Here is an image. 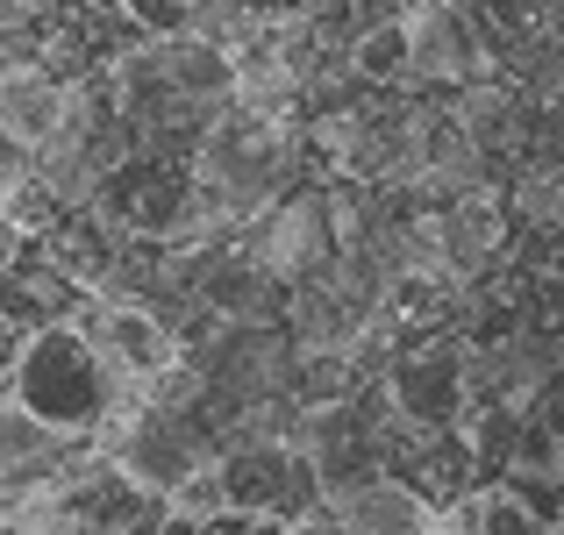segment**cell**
Segmentation results:
<instances>
[{
    "instance_id": "cell-9",
    "label": "cell",
    "mask_w": 564,
    "mask_h": 535,
    "mask_svg": "<svg viewBox=\"0 0 564 535\" xmlns=\"http://www.w3.org/2000/svg\"><path fill=\"white\" fill-rule=\"evenodd\" d=\"M158 535H193V528H186V522H172V514H165V528H158Z\"/></svg>"
},
{
    "instance_id": "cell-8",
    "label": "cell",
    "mask_w": 564,
    "mask_h": 535,
    "mask_svg": "<svg viewBox=\"0 0 564 535\" xmlns=\"http://www.w3.org/2000/svg\"><path fill=\"white\" fill-rule=\"evenodd\" d=\"M22 250H29V229H14V221L0 215V279L14 272V258H22Z\"/></svg>"
},
{
    "instance_id": "cell-6",
    "label": "cell",
    "mask_w": 564,
    "mask_h": 535,
    "mask_svg": "<svg viewBox=\"0 0 564 535\" xmlns=\"http://www.w3.org/2000/svg\"><path fill=\"white\" fill-rule=\"evenodd\" d=\"M508 207H514V221H522V229L564 236V165L529 157V165L514 172V186H508Z\"/></svg>"
},
{
    "instance_id": "cell-10",
    "label": "cell",
    "mask_w": 564,
    "mask_h": 535,
    "mask_svg": "<svg viewBox=\"0 0 564 535\" xmlns=\"http://www.w3.org/2000/svg\"><path fill=\"white\" fill-rule=\"evenodd\" d=\"M264 535H301V528H293V522H286V528H264Z\"/></svg>"
},
{
    "instance_id": "cell-1",
    "label": "cell",
    "mask_w": 564,
    "mask_h": 535,
    "mask_svg": "<svg viewBox=\"0 0 564 535\" xmlns=\"http://www.w3.org/2000/svg\"><path fill=\"white\" fill-rule=\"evenodd\" d=\"M0 393L14 400V407L29 414V422H43L51 436L65 443H94L100 422L115 414L108 400V379H100L94 350H86V336L72 329V321H51V329H36L22 350H14L8 379H0Z\"/></svg>"
},
{
    "instance_id": "cell-3",
    "label": "cell",
    "mask_w": 564,
    "mask_h": 535,
    "mask_svg": "<svg viewBox=\"0 0 564 535\" xmlns=\"http://www.w3.org/2000/svg\"><path fill=\"white\" fill-rule=\"evenodd\" d=\"M336 528L350 535H436V514L393 479V471H365V479H344V485H322L315 500Z\"/></svg>"
},
{
    "instance_id": "cell-4",
    "label": "cell",
    "mask_w": 564,
    "mask_h": 535,
    "mask_svg": "<svg viewBox=\"0 0 564 535\" xmlns=\"http://www.w3.org/2000/svg\"><path fill=\"white\" fill-rule=\"evenodd\" d=\"M72 457H79V443L51 436L43 422H29V414L0 393V522H8L22 500H36Z\"/></svg>"
},
{
    "instance_id": "cell-12",
    "label": "cell",
    "mask_w": 564,
    "mask_h": 535,
    "mask_svg": "<svg viewBox=\"0 0 564 535\" xmlns=\"http://www.w3.org/2000/svg\"><path fill=\"white\" fill-rule=\"evenodd\" d=\"M436 535H451V528H436Z\"/></svg>"
},
{
    "instance_id": "cell-2",
    "label": "cell",
    "mask_w": 564,
    "mask_h": 535,
    "mask_svg": "<svg viewBox=\"0 0 564 535\" xmlns=\"http://www.w3.org/2000/svg\"><path fill=\"white\" fill-rule=\"evenodd\" d=\"M229 258L243 264V272H258L264 286H279V293H286V286H307V279L336 258V250H329V229H322V186L279 193L258 221H243V229H236V250H229Z\"/></svg>"
},
{
    "instance_id": "cell-7",
    "label": "cell",
    "mask_w": 564,
    "mask_h": 535,
    "mask_svg": "<svg viewBox=\"0 0 564 535\" xmlns=\"http://www.w3.org/2000/svg\"><path fill=\"white\" fill-rule=\"evenodd\" d=\"M22 207H29V151H14V143L0 137V215L22 229Z\"/></svg>"
},
{
    "instance_id": "cell-11",
    "label": "cell",
    "mask_w": 564,
    "mask_h": 535,
    "mask_svg": "<svg viewBox=\"0 0 564 535\" xmlns=\"http://www.w3.org/2000/svg\"><path fill=\"white\" fill-rule=\"evenodd\" d=\"M0 535H29V528H14V522H0Z\"/></svg>"
},
{
    "instance_id": "cell-5",
    "label": "cell",
    "mask_w": 564,
    "mask_h": 535,
    "mask_svg": "<svg viewBox=\"0 0 564 535\" xmlns=\"http://www.w3.org/2000/svg\"><path fill=\"white\" fill-rule=\"evenodd\" d=\"M436 528H451V535H551V522L536 507H522L508 485H471L457 507H443Z\"/></svg>"
}]
</instances>
